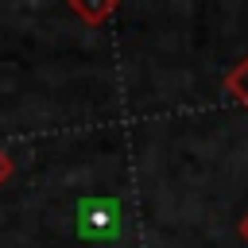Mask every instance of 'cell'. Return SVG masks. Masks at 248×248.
<instances>
[{
  "instance_id": "cell-2",
  "label": "cell",
  "mask_w": 248,
  "mask_h": 248,
  "mask_svg": "<svg viewBox=\"0 0 248 248\" xmlns=\"http://www.w3.org/2000/svg\"><path fill=\"white\" fill-rule=\"evenodd\" d=\"M66 4H70V12H74L81 23L101 27V23H108V19H112V12H116V4H120V0H66Z\"/></svg>"
},
{
  "instance_id": "cell-4",
  "label": "cell",
  "mask_w": 248,
  "mask_h": 248,
  "mask_svg": "<svg viewBox=\"0 0 248 248\" xmlns=\"http://www.w3.org/2000/svg\"><path fill=\"white\" fill-rule=\"evenodd\" d=\"M12 170H16V159H12V155H8L4 147H0V186H4L8 178H12Z\"/></svg>"
},
{
  "instance_id": "cell-5",
  "label": "cell",
  "mask_w": 248,
  "mask_h": 248,
  "mask_svg": "<svg viewBox=\"0 0 248 248\" xmlns=\"http://www.w3.org/2000/svg\"><path fill=\"white\" fill-rule=\"evenodd\" d=\"M236 236L248 244V209H244V213H240V221H236Z\"/></svg>"
},
{
  "instance_id": "cell-3",
  "label": "cell",
  "mask_w": 248,
  "mask_h": 248,
  "mask_svg": "<svg viewBox=\"0 0 248 248\" xmlns=\"http://www.w3.org/2000/svg\"><path fill=\"white\" fill-rule=\"evenodd\" d=\"M225 93H229L236 105H244V108H248V54H244L229 74H225Z\"/></svg>"
},
{
  "instance_id": "cell-1",
  "label": "cell",
  "mask_w": 248,
  "mask_h": 248,
  "mask_svg": "<svg viewBox=\"0 0 248 248\" xmlns=\"http://www.w3.org/2000/svg\"><path fill=\"white\" fill-rule=\"evenodd\" d=\"M78 232L85 240H108L120 232V205L112 198H85L78 202Z\"/></svg>"
}]
</instances>
